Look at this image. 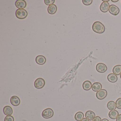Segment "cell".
I'll return each mask as SVG.
<instances>
[{
    "label": "cell",
    "instance_id": "cell-32",
    "mask_svg": "<svg viewBox=\"0 0 121 121\" xmlns=\"http://www.w3.org/2000/svg\"><path fill=\"white\" fill-rule=\"evenodd\" d=\"M120 78H121V73H120Z\"/></svg>",
    "mask_w": 121,
    "mask_h": 121
},
{
    "label": "cell",
    "instance_id": "cell-15",
    "mask_svg": "<svg viewBox=\"0 0 121 121\" xmlns=\"http://www.w3.org/2000/svg\"><path fill=\"white\" fill-rule=\"evenodd\" d=\"M95 113L93 112L91 110L87 111L85 113L86 117L88 120L90 121L93 120V119L95 117Z\"/></svg>",
    "mask_w": 121,
    "mask_h": 121
},
{
    "label": "cell",
    "instance_id": "cell-10",
    "mask_svg": "<svg viewBox=\"0 0 121 121\" xmlns=\"http://www.w3.org/2000/svg\"><path fill=\"white\" fill-rule=\"evenodd\" d=\"M10 102L13 106H18L20 104V99L17 96H13L10 99Z\"/></svg>",
    "mask_w": 121,
    "mask_h": 121
},
{
    "label": "cell",
    "instance_id": "cell-27",
    "mask_svg": "<svg viewBox=\"0 0 121 121\" xmlns=\"http://www.w3.org/2000/svg\"><path fill=\"white\" fill-rule=\"evenodd\" d=\"M116 121H121V114L118 115L116 119Z\"/></svg>",
    "mask_w": 121,
    "mask_h": 121
},
{
    "label": "cell",
    "instance_id": "cell-26",
    "mask_svg": "<svg viewBox=\"0 0 121 121\" xmlns=\"http://www.w3.org/2000/svg\"><path fill=\"white\" fill-rule=\"evenodd\" d=\"M92 121H102V119L99 117L97 116V117H95L93 119Z\"/></svg>",
    "mask_w": 121,
    "mask_h": 121
},
{
    "label": "cell",
    "instance_id": "cell-9",
    "mask_svg": "<svg viewBox=\"0 0 121 121\" xmlns=\"http://www.w3.org/2000/svg\"><path fill=\"white\" fill-rule=\"evenodd\" d=\"M109 4L108 2H103L100 5V9L102 12H107L109 10Z\"/></svg>",
    "mask_w": 121,
    "mask_h": 121
},
{
    "label": "cell",
    "instance_id": "cell-28",
    "mask_svg": "<svg viewBox=\"0 0 121 121\" xmlns=\"http://www.w3.org/2000/svg\"><path fill=\"white\" fill-rule=\"evenodd\" d=\"M81 121H89V120L88 119H87V118H84Z\"/></svg>",
    "mask_w": 121,
    "mask_h": 121
},
{
    "label": "cell",
    "instance_id": "cell-2",
    "mask_svg": "<svg viewBox=\"0 0 121 121\" xmlns=\"http://www.w3.org/2000/svg\"><path fill=\"white\" fill-rule=\"evenodd\" d=\"M28 13L26 10L24 9H18L16 11L15 15L18 19H23L27 17Z\"/></svg>",
    "mask_w": 121,
    "mask_h": 121
},
{
    "label": "cell",
    "instance_id": "cell-6",
    "mask_svg": "<svg viewBox=\"0 0 121 121\" xmlns=\"http://www.w3.org/2000/svg\"><path fill=\"white\" fill-rule=\"evenodd\" d=\"M107 95V92L104 89H102L99 91L97 92L96 96L97 98L99 100H102L106 97Z\"/></svg>",
    "mask_w": 121,
    "mask_h": 121
},
{
    "label": "cell",
    "instance_id": "cell-20",
    "mask_svg": "<svg viewBox=\"0 0 121 121\" xmlns=\"http://www.w3.org/2000/svg\"><path fill=\"white\" fill-rule=\"evenodd\" d=\"M84 117V114L82 112H78L76 113L75 119L76 121H81Z\"/></svg>",
    "mask_w": 121,
    "mask_h": 121
},
{
    "label": "cell",
    "instance_id": "cell-12",
    "mask_svg": "<svg viewBox=\"0 0 121 121\" xmlns=\"http://www.w3.org/2000/svg\"><path fill=\"white\" fill-rule=\"evenodd\" d=\"M102 85L98 82L94 83L92 85V89L94 92H98L102 90Z\"/></svg>",
    "mask_w": 121,
    "mask_h": 121
},
{
    "label": "cell",
    "instance_id": "cell-5",
    "mask_svg": "<svg viewBox=\"0 0 121 121\" xmlns=\"http://www.w3.org/2000/svg\"><path fill=\"white\" fill-rule=\"evenodd\" d=\"M108 11L111 14L117 16L119 13L120 10L118 7L115 5L112 4L110 5Z\"/></svg>",
    "mask_w": 121,
    "mask_h": 121
},
{
    "label": "cell",
    "instance_id": "cell-18",
    "mask_svg": "<svg viewBox=\"0 0 121 121\" xmlns=\"http://www.w3.org/2000/svg\"><path fill=\"white\" fill-rule=\"evenodd\" d=\"M119 112L117 110H111L108 114V115L110 119H115L119 115Z\"/></svg>",
    "mask_w": 121,
    "mask_h": 121
},
{
    "label": "cell",
    "instance_id": "cell-21",
    "mask_svg": "<svg viewBox=\"0 0 121 121\" xmlns=\"http://www.w3.org/2000/svg\"><path fill=\"white\" fill-rule=\"evenodd\" d=\"M108 108L110 110H115L116 109V104L114 101H110L108 102L107 105Z\"/></svg>",
    "mask_w": 121,
    "mask_h": 121
},
{
    "label": "cell",
    "instance_id": "cell-1",
    "mask_svg": "<svg viewBox=\"0 0 121 121\" xmlns=\"http://www.w3.org/2000/svg\"><path fill=\"white\" fill-rule=\"evenodd\" d=\"M93 31L98 34H102L105 30L104 25L99 22H96L93 23L92 26Z\"/></svg>",
    "mask_w": 121,
    "mask_h": 121
},
{
    "label": "cell",
    "instance_id": "cell-8",
    "mask_svg": "<svg viewBox=\"0 0 121 121\" xmlns=\"http://www.w3.org/2000/svg\"><path fill=\"white\" fill-rule=\"evenodd\" d=\"M15 6L19 9H24L27 6L26 2L24 0H17L15 2Z\"/></svg>",
    "mask_w": 121,
    "mask_h": 121
},
{
    "label": "cell",
    "instance_id": "cell-25",
    "mask_svg": "<svg viewBox=\"0 0 121 121\" xmlns=\"http://www.w3.org/2000/svg\"><path fill=\"white\" fill-rule=\"evenodd\" d=\"M14 117L11 115L6 116L4 119V121H14Z\"/></svg>",
    "mask_w": 121,
    "mask_h": 121
},
{
    "label": "cell",
    "instance_id": "cell-30",
    "mask_svg": "<svg viewBox=\"0 0 121 121\" xmlns=\"http://www.w3.org/2000/svg\"><path fill=\"white\" fill-rule=\"evenodd\" d=\"M102 121H109V120H108L107 119H103L102 120Z\"/></svg>",
    "mask_w": 121,
    "mask_h": 121
},
{
    "label": "cell",
    "instance_id": "cell-19",
    "mask_svg": "<svg viewBox=\"0 0 121 121\" xmlns=\"http://www.w3.org/2000/svg\"><path fill=\"white\" fill-rule=\"evenodd\" d=\"M112 72L117 75H120L121 73V65H119L115 66L112 69Z\"/></svg>",
    "mask_w": 121,
    "mask_h": 121
},
{
    "label": "cell",
    "instance_id": "cell-23",
    "mask_svg": "<svg viewBox=\"0 0 121 121\" xmlns=\"http://www.w3.org/2000/svg\"><path fill=\"white\" fill-rule=\"evenodd\" d=\"M44 2L46 5H50L54 3L55 0H44Z\"/></svg>",
    "mask_w": 121,
    "mask_h": 121
},
{
    "label": "cell",
    "instance_id": "cell-16",
    "mask_svg": "<svg viewBox=\"0 0 121 121\" xmlns=\"http://www.w3.org/2000/svg\"><path fill=\"white\" fill-rule=\"evenodd\" d=\"M107 79L108 81L112 83H115L117 80V76L114 73H110L107 76Z\"/></svg>",
    "mask_w": 121,
    "mask_h": 121
},
{
    "label": "cell",
    "instance_id": "cell-31",
    "mask_svg": "<svg viewBox=\"0 0 121 121\" xmlns=\"http://www.w3.org/2000/svg\"><path fill=\"white\" fill-rule=\"evenodd\" d=\"M102 1H103V2H109V0H102Z\"/></svg>",
    "mask_w": 121,
    "mask_h": 121
},
{
    "label": "cell",
    "instance_id": "cell-11",
    "mask_svg": "<svg viewBox=\"0 0 121 121\" xmlns=\"http://www.w3.org/2000/svg\"><path fill=\"white\" fill-rule=\"evenodd\" d=\"M46 59L44 56L41 55L37 56L36 58V61L37 64L42 65L46 63Z\"/></svg>",
    "mask_w": 121,
    "mask_h": 121
},
{
    "label": "cell",
    "instance_id": "cell-4",
    "mask_svg": "<svg viewBox=\"0 0 121 121\" xmlns=\"http://www.w3.org/2000/svg\"><path fill=\"white\" fill-rule=\"evenodd\" d=\"M45 85V81L41 78H37L34 82L35 87L37 89H41Z\"/></svg>",
    "mask_w": 121,
    "mask_h": 121
},
{
    "label": "cell",
    "instance_id": "cell-7",
    "mask_svg": "<svg viewBox=\"0 0 121 121\" xmlns=\"http://www.w3.org/2000/svg\"><path fill=\"white\" fill-rule=\"evenodd\" d=\"M96 69L98 72L100 73H104L107 70V66L102 63H99L96 66Z\"/></svg>",
    "mask_w": 121,
    "mask_h": 121
},
{
    "label": "cell",
    "instance_id": "cell-17",
    "mask_svg": "<svg viewBox=\"0 0 121 121\" xmlns=\"http://www.w3.org/2000/svg\"><path fill=\"white\" fill-rule=\"evenodd\" d=\"M92 83L89 81H86L83 83L82 87L83 89L86 91H88L92 88Z\"/></svg>",
    "mask_w": 121,
    "mask_h": 121
},
{
    "label": "cell",
    "instance_id": "cell-13",
    "mask_svg": "<svg viewBox=\"0 0 121 121\" xmlns=\"http://www.w3.org/2000/svg\"><path fill=\"white\" fill-rule=\"evenodd\" d=\"M57 10V7L54 4L49 5L48 8V13L50 14L53 15L55 14Z\"/></svg>",
    "mask_w": 121,
    "mask_h": 121
},
{
    "label": "cell",
    "instance_id": "cell-22",
    "mask_svg": "<svg viewBox=\"0 0 121 121\" xmlns=\"http://www.w3.org/2000/svg\"><path fill=\"white\" fill-rule=\"evenodd\" d=\"M116 107L117 109H121V98H118L115 102Z\"/></svg>",
    "mask_w": 121,
    "mask_h": 121
},
{
    "label": "cell",
    "instance_id": "cell-14",
    "mask_svg": "<svg viewBox=\"0 0 121 121\" xmlns=\"http://www.w3.org/2000/svg\"><path fill=\"white\" fill-rule=\"evenodd\" d=\"M3 112L5 115L7 116L12 115L13 112V110L12 108L10 106H5L3 108Z\"/></svg>",
    "mask_w": 121,
    "mask_h": 121
},
{
    "label": "cell",
    "instance_id": "cell-24",
    "mask_svg": "<svg viewBox=\"0 0 121 121\" xmlns=\"http://www.w3.org/2000/svg\"><path fill=\"white\" fill-rule=\"evenodd\" d=\"M92 0H82V2L83 4L85 5H89L92 3Z\"/></svg>",
    "mask_w": 121,
    "mask_h": 121
},
{
    "label": "cell",
    "instance_id": "cell-29",
    "mask_svg": "<svg viewBox=\"0 0 121 121\" xmlns=\"http://www.w3.org/2000/svg\"><path fill=\"white\" fill-rule=\"evenodd\" d=\"M111 1L113 2H117L119 1V0H111Z\"/></svg>",
    "mask_w": 121,
    "mask_h": 121
},
{
    "label": "cell",
    "instance_id": "cell-3",
    "mask_svg": "<svg viewBox=\"0 0 121 121\" xmlns=\"http://www.w3.org/2000/svg\"><path fill=\"white\" fill-rule=\"evenodd\" d=\"M54 115V112L52 109L50 108H47L42 112V115L45 119H49L52 117Z\"/></svg>",
    "mask_w": 121,
    "mask_h": 121
}]
</instances>
